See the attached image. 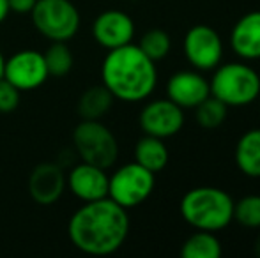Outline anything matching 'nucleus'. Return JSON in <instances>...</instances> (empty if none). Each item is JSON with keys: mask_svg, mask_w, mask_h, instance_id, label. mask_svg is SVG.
Returning a JSON list of instances; mask_svg holds the SVG:
<instances>
[{"mask_svg": "<svg viewBox=\"0 0 260 258\" xmlns=\"http://www.w3.org/2000/svg\"><path fill=\"white\" fill-rule=\"evenodd\" d=\"M211 96L209 80L197 69H182L168 78L167 97L182 110H193Z\"/></svg>", "mask_w": 260, "mask_h": 258, "instance_id": "obj_12", "label": "nucleus"}, {"mask_svg": "<svg viewBox=\"0 0 260 258\" xmlns=\"http://www.w3.org/2000/svg\"><path fill=\"white\" fill-rule=\"evenodd\" d=\"M135 161L152 173H159L170 161V152L165 140L144 134L135 145Z\"/></svg>", "mask_w": 260, "mask_h": 258, "instance_id": "obj_17", "label": "nucleus"}, {"mask_svg": "<svg viewBox=\"0 0 260 258\" xmlns=\"http://www.w3.org/2000/svg\"><path fill=\"white\" fill-rule=\"evenodd\" d=\"M156 188V173L137 161L126 163L110 175L108 198L124 209H135L151 198Z\"/></svg>", "mask_w": 260, "mask_h": 258, "instance_id": "obj_7", "label": "nucleus"}, {"mask_svg": "<svg viewBox=\"0 0 260 258\" xmlns=\"http://www.w3.org/2000/svg\"><path fill=\"white\" fill-rule=\"evenodd\" d=\"M32 23L43 38L68 43L80 28V13L71 0H38L30 11Z\"/></svg>", "mask_w": 260, "mask_h": 258, "instance_id": "obj_6", "label": "nucleus"}, {"mask_svg": "<svg viewBox=\"0 0 260 258\" xmlns=\"http://www.w3.org/2000/svg\"><path fill=\"white\" fill-rule=\"evenodd\" d=\"M45 64L48 69V75L53 78H64L71 72L75 57L69 46L64 41H52L45 53Z\"/></svg>", "mask_w": 260, "mask_h": 258, "instance_id": "obj_21", "label": "nucleus"}, {"mask_svg": "<svg viewBox=\"0 0 260 258\" xmlns=\"http://www.w3.org/2000/svg\"><path fill=\"white\" fill-rule=\"evenodd\" d=\"M108 179L105 168L80 161L66 173V186L82 202H94L108 196Z\"/></svg>", "mask_w": 260, "mask_h": 258, "instance_id": "obj_13", "label": "nucleus"}, {"mask_svg": "<svg viewBox=\"0 0 260 258\" xmlns=\"http://www.w3.org/2000/svg\"><path fill=\"white\" fill-rule=\"evenodd\" d=\"M182 52L189 67L200 72H209L221 64L225 46L216 28L206 23H199L189 27L184 34Z\"/></svg>", "mask_w": 260, "mask_h": 258, "instance_id": "obj_8", "label": "nucleus"}, {"mask_svg": "<svg viewBox=\"0 0 260 258\" xmlns=\"http://www.w3.org/2000/svg\"><path fill=\"white\" fill-rule=\"evenodd\" d=\"M11 9H9V0H0V23L6 21V18L9 16Z\"/></svg>", "mask_w": 260, "mask_h": 258, "instance_id": "obj_26", "label": "nucleus"}, {"mask_svg": "<svg viewBox=\"0 0 260 258\" xmlns=\"http://www.w3.org/2000/svg\"><path fill=\"white\" fill-rule=\"evenodd\" d=\"M229 45L241 60H260V11H250L234 23Z\"/></svg>", "mask_w": 260, "mask_h": 258, "instance_id": "obj_15", "label": "nucleus"}, {"mask_svg": "<svg viewBox=\"0 0 260 258\" xmlns=\"http://www.w3.org/2000/svg\"><path fill=\"white\" fill-rule=\"evenodd\" d=\"M20 90L9 83L6 78H0V114H11L20 104Z\"/></svg>", "mask_w": 260, "mask_h": 258, "instance_id": "obj_24", "label": "nucleus"}, {"mask_svg": "<svg viewBox=\"0 0 260 258\" xmlns=\"http://www.w3.org/2000/svg\"><path fill=\"white\" fill-rule=\"evenodd\" d=\"M179 212L193 230L218 234L234 221V198L221 188L199 186L186 191Z\"/></svg>", "mask_w": 260, "mask_h": 258, "instance_id": "obj_3", "label": "nucleus"}, {"mask_svg": "<svg viewBox=\"0 0 260 258\" xmlns=\"http://www.w3.org/2000/svg\"><path fill=\"white\" fill-rule=\"evenodd\" d=\"M127 209L112 198L83 202L68 223V235L76 249L92 256L119 251L129 235Z\"/></svg>", "mask_w": 260, "mask_h": 258, "instance_id": "obj_1", "label": "nucleus"}, {"mask_svg": "<svg viewBox=\"0 0 260 258\" xmlns=\"http://www.w3.org/2000/svg\"><path fill=\"white\" fill-rule=\"evenodd\" d=\"M101 83L124 103H140L154 94L157 67L138 45H124L108 50L101 64Z\"/></svg>", "mask_w": 260, "mask_h": 258, "instance_id": "obj_2", "label": "nucleus"}, {"mask_svg": "<svg viewBox=\"0 0 260 258\" xmlns=\"http://www.w3.org/2000/svg\"><path fill=\"white\" fill-rule=\"evenodd\" d=\"M138 48L145 53L151 60L154 62H161L168 57L172 50V38L168 35L167 30L163 28H151L140 38Z\"/></svg>", "mask_w": 260, "mask_h": 258, "instance_id": "obj_22", "label": "nucleus"}, {"mask_svg": "<svg viewBox=\"0 0 260 258\" xmlns=\"http://www.w3.org/2000/svg\"><path fill=\"white\" fill-rule=\"evenodd\" d=\"M4 78L20 92L36 90L50 78L45 55L36 50H21L4 62Z\"/></svg>", "mask_w": 260, "mask_h": 258, "instance_id": "obj_10", "label": "nucleus"}, {"mask_svg": "<svg viewBox=\"0 0 260 258\" xmlns=\"http://www.w3.org/2000/svg\"><path fill=\"white\" fill-rule=\"evenodd\" d=\"M193 110H195V121L200 128L206 131H214L225 124L230 108L219 99H216L214 96H209Z\"/></svg>", "mask_w": 260, "mask_h": 258, "instance_id": "obj_20", "label": "nucleus"}, {"mask_svg": "<svg viewBox=\"0 0 260 258\" xmlns=\"http://www.w3.org/2000/svg\"><path fill=\"white\" fill-rule=\"evenodd\" d=\"M73 145L78 158L108 170L119 159V141L101 121H80L73 131Z\"/></svg>", "mask_w": 260, "mask_h": 258, "instance_id": "obj_5", "label": "nucleus"}, {"mask_svg": "<svg viewBox=\"0 0 260 258\" xmlns=\"http://www.w3.org/2000/svg\"><path fill=\"white\" fill-rule=\"evenodd\" d=\"M223 253L221 242L216 234L206 230H197L182 242V258H219Z\"/></svg>", "mask_w": 260, "mask_h": 258, "instance_id": "obj_19", "label": "nucleus"}, {"mask_svg": "<svg viewBox=\"0 0 260 258\" xmlns=\"http://www.w3.org/2000/svg\"><path fill=\"white\" fill-rule=\"evenodd\" d=\"M184 122V110L168 97L145 103V106L140 112V117H138V124H140L144 134H151V136L161 138V140H167V138L181 133Z\"/></svg>", "mask_w": 260, "mask_h": 258, "instance_id": "obj_9", "label": "nucleus"}, {"mask_svg": "<svg viewBox=\"0 0 260 258\" xmlns=\"http://www.w3.org/2000/svg\"><path fill=\"white\" fill-rule=\"evenodd\" d=\"M236 166L248 179H260V128L244 131L234 149Z\"/></svg>", "mask_w": 260, "mask_h": 258, "instance_id": "obj_16", "label": "nucleus"}, {"mask_svg": "<svg viewBox=\"0 0 260 258\" xmlns=\"http://www.w3.org/2000/svg\"><path fill=\"white\" fill-rule=\"evenodd\" d=\"M211 96L229 108H244L257 103L260 75L246 60L219 64L209 78Z\"/></svg>", "mask_w": 260, "mask_h": 258, "instance_id": "obj_4", "label": "nucleus"}, {"mask_svg": "<svg viewBox=\"0 0 260 258\" xmlns=\"http://www.w3.org/2000/svg\"><path fill=\"white\" fill-rule=\"evenodd\" d=\"M260 230V228H258ZM253 251H255V255H257L260 258V232H258V235H257V239H255V244H253Z\"/></svg>", "mask_w": 260, "mask_h": 258, "instance_id": "obj_27", "label": "nucleus"}, {"mask_svg": "<svg viewBox=\"0 0 260 258\" xmlns=\"http://www.w3.org/2000/svg\"><path fill=\"white\" fill-rule=\"evenodd\" d=\"M115 97L108 89L101 85H92L82 92L78 99V115L82 121H101L112 110Z\"/></svg>", "mask_w": 260, "mask_h": 258, "instance_id": "obj_18", "label": "nucleus"}, {"mask_svg": "<svg viewBox=\"0 0 260 258\" xmlns=\"http://www.w3.org/2000/svg\"><path fill=\"white\" fill-rule=\"evenodd\" d=\"M38 0H9V9L16 14H30Z\"/></svg>", "mask_w": 260, "mask_h": 258, "instance_id": "obj_25", "label": "nucleus"}, {"mask_svg": "<svg viewBox=\"0 0 260 258\" xmlns=\"http://www.w3.org/2000/svg\"><path fill=\"white\" fill-rule=\"evenodd\" d=\"M234 221L241 227L258 230L260 228V195H244L234 202Z\"/></svg>", "mask_w": 260, "mask_h": 258, "instance_id": "obj_23", "label": "nucleus"}, {"mask_svg": "<svg viewBox=\"0 0 260 258\" xmlns=\"http://www.w3.org/2000/svg\"><path fill=\"white\" fill-rule=\"evenodd\" d=\"M92 38L105 50H115L129 45L135 38L133 18L119 9L103 11L92 23Z\"/></svg>", "mask_w": 260, "mask_h": 258, "instance_id": "obj_11", "label": "nucleus"}, {"mask_svg": "<svg viewBox=\"0 0 260 258\" xmlns=\"http://www.w3.org/2000/svg\"><path fill=\"white\" fill-rule=\"evenodd\" d=\"M4 62H6V57H4L2 50H0V78L4 76Z\"/></svg>", "mask_w": 260, "mask_h": 258, "instance_id": "obj_28", "label": "nucleus"}, {"mask_svg": "<svg viewBox=\"0 0 260 258\" xmlns=\"http://www.w3.org/2000/svg\"><path fill=\"white\" fill-rule=\"evenodd\" d=\"M28 195L38 205H53L60 200L66 186V172L55 163H39L28 175Z\"/></svg>", "mask_w": 260, "mask_h": 258, "instance_id": "obj_14", "label": "nucleus"}, {"mask_svg": "<svg viewBox=\"0 0 260 258\" xmlns=\"http://www.w3.org/2000/svg\"><path fill=\"white\" fill-rule=\"evenodd\" d=\"M257 103H258V106H260V92H258V97H257Z\"/></svg>", "mask_w": 260, "mask_h": 258, "instance_id": "obj_29", "label": "nucleus"}]
</instances>
